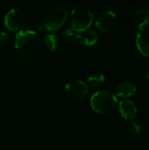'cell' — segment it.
Returning <instances> with one entry per match:
<instances>
[{"label":"cell","instance_id":"cell-1","mask_svg":"<svg viewBox=\"0 0 149 150\" xmlns=\"http://www.w3.org/2000/svg\"><path fill=\"white\" fill-rule=\"evenodd\" d=\"M14 46L21 55L32 57L41 51L43 40L37 32L31 29H23L16 34Z\"/></svg>","mask_w":149,"mask_h":150},{"label":"cell","instance_id":"cell-2","mask_svg":"<svg viewBox=\"0 0 149 150\" xmlns=\"http://www.w3.org/2000/svg\"><path fill=\"white\" fill-rule=\"evenodd\" d=\"M118 98L110 90H99L90 97V106L98 113H108L117 105Z\"/></svg>","mask_w":149,"mask_h":150},{"label":"cell","instance_id":"cell-3","mask_svg":"<svg viewBox=\"0 0 149 150\" xmlns=\"http://www.w3.org/2000/svg\"><path fill=\"white\" fill-rule=\"evenodd\" d=\"M72 28L77 32L89 29L93 22V12L90 6L84 4L76 5L70 12Z\"/></svg>","mask_w":149,"mask_h":150},{"label":"cell","instance_id":"cell-4","mask_svg":"<svg viewBox=\"0 0 149 150\" xmlns=\"http://www.w3.org/2000/svg\"><path fill=\"white\" fill-rule=\"evenodd\" d=\"M68 18V10L62 5H56L49 8L43 15V23L49 31H56L61 28Z\"/></svg>","mask_w":149,"mask_h":150},{"label":"cell","instance_id":"cell-5","mask_svg":"<svg viewBox=\"0 0 149 150\" xmlns=\"http://www.w3.org/2000/svg\"><path fill=\"white\" fill-rule=\"evenodd\" d=\"M89 86L85 81L80 78H73L65 85V91L68 97L74 99H81L88 93Z\"/></svg>","mask_w":149,"mask_h":150},{"label":"cell","instance_id":"cell-6","mask_svg":"<svg viewBox=\"0 0 149 150\" xmlns=\"http://www.w3.org/2000/svg\"><path fill=\"white\" fill-rule=\"evenodd\" d=\"M24 23L23 11L18 7H11L4 16V24L6 28L11 31H18Z\"/></svg>","mask_w":149,"mask_h":150},{"label":"cell","instance_id":"cell-7","mask_svg":"<svg viewBox=\"0 0 149 150\" xmlns=\"http://www.w3.org/2000/svg\"><path fill=\"white\" fill-rule=\"evenodd\" d=\"M116 18L117 16L114 11H105L97 15L95 20V25L99 30L105 32L113 27L116 22Z\"/></svg>","mask_w":149,"mask_h":150},{"label":"cell","instance_id":"cell-8","mask_svg":"<svg viewBox=\"0 0 149 150\" xmlns=\"http://www.w3.org/2000/svg\"><path fill=\"white\" fill-rule=\"evenodd\" d=\"M119 112L124 119L130 120L136 117L138 110L135 104L132 100L123 99L119 102Z\"/></svg>","mask_w":149,"mask_h":150},{"label":"cell","instance_id":"cell-9","mask_svg":"<svg viewBox=\"0 0 149 150\" xmlns=\"http://www.w3.org/2000/svg\"><path fill=\"white\" fill-rule=\"evenodd\" d=\"M133 24L139 30H145L149 25V9L140 8L133 15Z\"/></svg>","mask_w":149,"mask_h":150},{"label":"cell","instance_id":"cell-10","mask_svg":"<svg viewBox=\"0 0 149 150\" xmlns=\"http://www.w3.org/2000/svg\"><path fill=\"white\" fill-rule=\"evenodd\" d=\"M135 43L140 52L149 57V29L141 30L136 34Z\"/></svg>","mask_w":149,"mask_h":150},{"label":"cell","instance_id":"cell-11","mask_svg":"<svg viewBox=\"0 0 149 150\" xmlns=\"http://www.w3.org/2000/svg\"><path fill=\"white\" fill-rule=\"evenodd\" d=\"M136 85L132 81H128V80H125L120 82L115 89L116 94L119 97H129L132 94H133L136 91Z\"/></svg>","mask_w":149,"mask_h":150},{"label":"cell","instance_id":"cell-12","mask_svg":"<svg viewBox=\"0 0 149 150\" xmlns=\"http://www.w3.org/2000/svg\"><path fill=\"white\" fill-rule=\"evenodd\" d=\"M81 35H82V38L83 40L85 46L94 45L97 41V39H98L97 31L92 28H89V29L85 30L84 32H83L81 33Z\"/></svg>","mask_w":149,"mask_h":150},{"label":"cell","instance_id":"cell-13","mask_svg":"<svg viewBox=\"0 0 149 150\" xmlns=\"http://www.w3.org/2000/svg\"><path fill=\"white\" fill-rule=\"evenodd\" d=\"M105 82V76L102 73L99 72H95L88 76L87 77V84L88 86L90 85V87H98Z\"/></svg>","mask_w":149,"mask_h":150},{"label":"cell","instance_id":"cell-14","mask_svg":"<svg viewBox=\"0 0 149 150\" xmlns=\"http://www.w3.org/2000/svg\"><path fill=\"white\" fill-rule=\"evenodd\" d=\"M45 45L46 47L49 49V50H55L58 47V44H59V36L54 33H47L46 36H45Z\"/></svg>","mask_w":149,"mask_h":150},{"label":"cell","instance_id":"cell-15","mask_svg":"<svg viewBox=\"0 0 149 150\" xmlns=\"http://www.w3.org/2000/svg\"><path fill=\"white\" fill-rule=\"evenodd\" d=\"M70 40H71L72 46L75 48H76V49H82L85 46L81 33H75V34H73L70 37Z\"/></svg>","mask_w":149,"mask_h":150},{"label":"cell","instance_id":"cell-16","mask_svg":"<svg viewBox=\"0 0 149 150\" xmlns=\"http://www.w3.org/2000/svg\"><path fill=\"white\" fill-rule=\"evenodd\" d=\"M130 131L134 134H139L141 130V125L138 121H132L129 125Z\"/></svg>","mask_w":149,"mask_h":150},{"label":"cell","instance_id":"cell-17","mask_svg":"<svg viewBox=\"0 0 149 150\" xmlns=\"http://www.w3.org/2000/svg\"><path fill=\"white\" fill-rule=\"evenodd\" d=\"M8 40V34L4 31H0V47L6 44Z\"/></svg>","mask_w":149,"mask_h":150},{"label":"cell","instance_id":"cell-18","mask_svg":"<svg viewBox=\"0 0 149 150\" xmlns=\"http://www.w3.org/2000/svg\"><path fill=\"white\" fill-rule=\"evenodd\" d=\"M144 71H145V75L149 79V59L146 62L145 66H144Z\"/></svg>","mask_w":149,"mask_h":150}]
</instances>
